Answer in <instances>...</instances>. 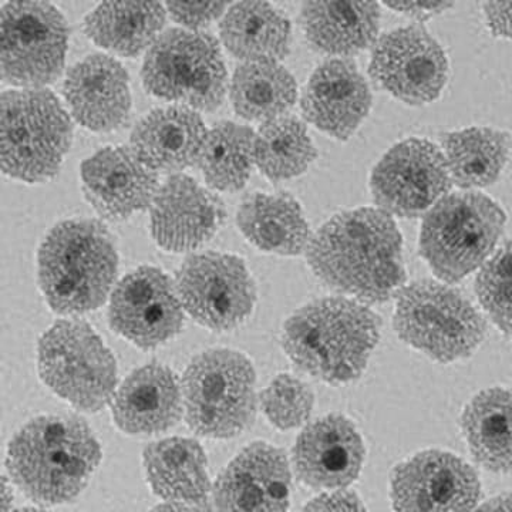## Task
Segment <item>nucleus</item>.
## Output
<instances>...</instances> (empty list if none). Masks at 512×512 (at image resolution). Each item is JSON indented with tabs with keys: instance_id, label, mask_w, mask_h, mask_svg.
Instances as JSON below:
<instances>
[{
	"instance_id": "obj_21",
	"label": "nucleus",
	"mask_w": 512,
	"mask_h": 512,
	"mask_svg": "<svg viewBox=\"0 0 512 512\" xmlns=\"http://www.w3.org/2000/svg\"><path fill=\"white\" fill-rule=\"evenodd\" d=\"M372 92L355 63L333 59L320 64L303 89L306 121L336 140H349L372 109Z\"/></svg>"
},
{
	"instance_id": "obj_39",
	"label": "nucleus",
	"mask_w": 512,
	"mask_h": 512,
	"mask_svg": "<svg viewBox=\"0 0 512 512\" xmlns=\"http://www.w3.org/2000/svg\"><path fill=\"white\" fill-rule=\"evenodd\" d=\"M483 13L488 29L495 36L512 40V3H484Z\"/></svg>"
},
{
	"instance_id": "obj_7",
	"label": "nucleus",
	"mask_w": 512,
	"mask_h": 512,
	"mask_svg": "<svg viewBox=\"0 0 512 512\" xmlns=\"http://www.w3.org/2000/svg\"><path fill=\"white\" fill-rule=\"evenodd\" d=\"M256 375L247 356L231 349H210L185 369L184 416L188 427L207 439H234L254 423Z\"/></svg>"
},
{
	"instance_id": "obj_27",
	"label": "nucleus",
	"mask_w": 512,
	"mask_h": 512,
	"mask_svg": "<svg viewBox=\"0 0 512 512\" xmlns=\"http://www.w3.org/2000/svg\"><path fill=\"white\" fill-rule=\"evenodd\" d=\"M239 231L266 254L296 256L311 242V228L292 195L255 192L242 201L237 214Z\"/></svg>"
},
{
	"instance_id": "obj_29",
	"label": "nucleus",
	"mask_w": 512,
	"mask_h": 512,
	"mask_svg": "<svg viewBox=\"0 0 512 512\" xmlns=\"http://www.w3.org/2000/svg\"><path fill=\"white\" fill-rule=\"evenodd\" d=\"M471 456L485 470H512V390L493 387L471 399L461 416Z\"/></svg>"
},
{
	"instance_id": "obj_6",
	"label": "nucleus",
	"mask_w": 512,
	"mask_h": 512,
	"mask_svg": "<svg viewBox=\"0 0 512 512\" xmlns=\"http://www.w3.org/2000/svg\"><path fill=\"white\" fill-rule=\"evenodd\" d=\"M0 140L3 173L23 183H45L59 173L72 146L73 124L50 90H6Z\"/></svg>"
},
{
	"instance_id": "obj_17",
	"label": "nucleus",
	"mask_w": 512,
	"mask_h": 512,
	"mask_svg": "<svg viewBox=\"0 0 512 512\" xmlns=\"http://www.w3.org/2000/svg\"><path fill=\"white\" fill-rule=\"evenodd\" d=\"M291 478L284 451L256 441L218 477L212 490L215 508L218 512H288Z\"/></svg>"
},
{
	"instance_id": "obj_13",
	"label": "nucleus",
	"mask_w": 512,
	"mask_h": 512,
	"mask_svg": "<svg viewBox=\"0 0 512 512\" xmlns=\"http://www.w3.org/2000/svg\"><path fill=\"white\" fill-rule=\"evenodd\" d=\"M450 173L443 151L424 138H407L390 148L370 175L377 208L400 218H416L446 197Z\"/></svg>"
},
{
	"instance_id": "obj_44",
	"label": "nucleus",
	"mask_w": 512,
	"mask_h": 512,
	"mask_svg": "<svg viewBox=\"0 0 512 512\" xmlns=\"http://www.w3.org/2000/svg\"><path fill=\"white\" fill-rule=\"evenodd\" d=\"M10 512H49V511L42 510V508L26 507V508H18V510H13Z\"/></svg>"
},
{
	"instance_id": "obj_34",
	"label": "nucleus",
	"mask_w": 512,
	"mask_h": 512,
	"mask_svg": "<svg viewBox=\"0 0 512 512\" xmlns=\"http://www.w3.org/2000/svg\"><path fill=\"white\" fill-rule=\"evenodd\" d=\"M316 156L305 124L295 117L266 121L255 133V165L274 183L299 177Z\"/></svg>"
},
{
	"instance_id": "obj_40",
	"label": "nucleus",
	"mask_w": 512,
	"mask_h": 512,
	"mask_svg": "<svg viewBox=\"0 0 512 512\" xmlns=\"http://www.w3.org/2000/svg\"><path fill=\"white\" fill-rule=\"evenodd\" d=\"M384 6H386V8L396 10V12L403 13V15L423 20L429 19L431 16L440 15V13L453 8L454 5L450 2H389L384 3Z\"/></svg>"
},
{
	"instance_id": "obj_20",
	"label": "nucleus",
	"mask_w": 512,
	"mask_h": 512,
	"mask_svg": "<svg viewBox=\"0 0 512 512\" xmlns=\"http://www.w3.org/2000/svg\"><path fill=\"white\" fill-rule=\"evenodd\" d=\"M82 188L94 210L107 220H126L153 204L156 171L128 147H106L80 168Z\"/></svg>"
},
{
	"instance_id": "obj_11",
	"label": "nucleus",
	"mask_w": 512,
	"mask_h": 512,
	"mask_svg": "<svg viewBox=\"0 0 512 512\" xmlns=\"http://www.w3.org/2000/svg\"><path fill=\"white\" fill-rule=\"evenodd\" d=\"M69 28L56 6L9 2L0 12L2 79L18 89H45L66 62Z\"/></svg>"
},
{
	"instance_id": "obj_36",
	"label": "nucleus",
	"mask_w": 512,
	"mask_h": 512,
	"mask_svg": "<svg viewBox=\"0 0 512 512\" xmlns=\"http://www.w3.org/2000/svg\"><path fill=\"white\" fill-rule=\"evenodd\" d=\"M259 402L272 426L279 430H293L303 426L311 417L315 394L303 380L281 373L265 387Z\"/></svg>"
},
{
	"instance_id": "obj_25",
	"label": "nucleus",
	"mask_w": 512,
	"mask_h": 512,
	"mask_svg": "<svg viewBox=\"0 0 512 512\" xmlns=\"http://www.w3.org/2000/svg\"><path fill=\"white\" fill-rule=\"evenodd\" d=\"M148 484L165 503L204 504L211 493L207 457L198 441L170 437L148 444L143 453Z\"/></svg>"
},
{
	"instance_id": "obj_2",
	"label": "nucleus",
	"mask_w": 512,
	"mask_h": 512,
	"mask_svg": "<svg viewBox=\"0 0 512 512\" xmlns=\"http://www.w3.org/2000/svg\"><path fill=\"white\" fill-rule=\"evenodd\" d=\"M101 461V447L84 420L39 416L13 436L6 453L10 481L42 505L70 503Z\"/></svg>"
},
{
	"instance_id": "obj_26",
	"label": "nucleus",
	"mask_w": 512,
	"mask_h": 512,
	"mask_svg": "<svg viewBox=\"0 0 512 512\" xmlns=\"http://www.w3.org/2000/svg\"><path fill=\"white\" fill-rule=\"evenodd\" d=\"M301 25L313 49L352 56L376 43L380 6L373 2H305Z\"/></svg>"
},
{
	"instance_id": "obj_3",
	"label": "nucleus",
	"mask_w": 512,
	"mask_h": 512,
	"mask_svg": "<svg viewBox=\"0 0 512 512\" xmlns=\"http://www.w3.org/2000/svg\"><path fill=\"white\" fill-rule=\"evenodd\" d=\"M379 336V316L365 303L323 298L306 303L286 319L282 346L301 372L343 384L362 376Z\"/></svg>"
},
{
	"instance_id": "obj_33",
	"label": "nucleus",
	"mask_w": 512,
	"mask_h": 512,
	"mask_svg": "<svg viewBox=\"0 0 512 512\" xmlns=\"http://www.w3.org/2000/svg\"><path fill=\"white\" fill-rule=\"evenodd\" d=\"M197 164L214 190L241 191L255 164L254 130L232 121L215 124L205 137Z\"/></svg>"
},
{
	"instance_id": "obj_37",
	"label": "nucleus",
	"mask_w": 512,
	"mask_h": 512,
	"mask_svg": "<svg viewBox=\"0 0 512 512\" xmlns=\"http://www.w3.org/2000/svg\"><path fill=\"white\" fill-rule=\"evenodd\" d=\"M227 3H167L168 15L183 29L202 30L227 12Z\"/></svg>"
},
{
	"instance_id": "obj_12",
	"label": "nucleus",
	"mask_w": 512,
	"mask_h": 512,
	"mask_svg": "<svg viewBox=\"0 0 512 512\" xmlns=\"http://www.w3.org/2000/svg\"><path fill=\"white\" fill-rule=\"evenodd\" d=\"M174 284L184 311L214 332L238 328L254 312L255 282L239 256L222 252L188 256Z\"/></svg>"
},
{
	"instance_id": "obj_24",
	"label": "nucleus",
	"mask_w": 512,
	"mask_h": 512,
	"mask_svg": "<svg viewBox=\"0 0 512 512\" xmlns=\"http://www.w3.org/2000/svg\"><path fill=\"white\" fill-rule=\"evenodd\" d=\"M208 130L198 111L161 107L134 127L130 148L154 171L177 174L198 163Z\"/></svg>"
},
{
	"instance_id": "obj_41",
	"label": "nucleus",
	"mask_w": 512,
	"mask_h": 512,
	"mask_svg": "<svg viewBox=\"0 0 512 512\" xmlns=\"http://www.w3.org/2000/svg\"><path fill=\"white\" fill-rule=\"evenodd\" d=\"M151 512H218L207 504L165 503L157 505Z\"/></svg>"
},
{
	"instance_id": "obj_4",
	"label": "nucleus",
	"mask_w": 512,
	"mask_h": 512,
	"mask_svg": "<svg viewBox=\"0 0 512 512\" xmlns=\"http://www.w3.org/2000/svg\"><path fill=\"white\" fill-rule=\"evenodd\" d=\"M119 254L109 229L99 221L59 222L37 254V278L47 305L59 315L99 309L113 293Z\"/></svg>"
},
{
	"instance_id": "obj_5",
	"label": "nucleus",
	"mask_w": 512,
	"mask_h": 512,
	"mask_svg": "<svg viewBox=\"0 0 512 512\" xmlns=\"http://www.w3.org/2000/svg\"><path fill=\"white\" fill-rule=\"evenodd\" d=\"M505 220L503 208L481 192L447 194L424 215L420 255L440 281L454 284L488 261Z\"/></svg>"
},
{
	"instance_id": "obj_23",
	"label": "nucleus",
	"mask_w": 512,
	"mask_h": 512,
	"mask_svg": "<svg viewBox=\"0 0 512 512\" xmlns=\"http://www.w3.org/2000/svg\"><path fill=\"white\" fill-rule=\"evenodd\" d=\"M63 94L77 123L96 133L117 130L130 116L128 74L119 60L107 55L87 56L74 64Z\"/></svg>"
},
{
	"instance_id": "obj_1",
	"label": "nucleus",
	"mask_w": 512,
	"mask_h": 512,
	"mask_svg": "<svg viewBox=\"0 0 512 512\" xmlns=\"http://www.w3.org/2000/svg\"><path fill=\"white\" fill-rule=\"evenodd\" d=\"M402 234L379 208L340 212L320 227L306 249L323 285L362 303H384L404 288Z\"/></svg>"
},
{
	"instance_id": "obj_38",
	"label": "nucleus",
	"mask_w": 512,
	"mask_h": 512,
	"mask_svg": "<svg viewBox=\"0 0 512 512\" xmlns=\"http://www.w3.org/2000/svg\"><path fill=\"white\" fill-rule=\"evenodd\" d=\"M301 512H367V510L355 493L339 490L313 498Z\"/></svg>"
},
{
	"instance_id": "obj_9",
	"label": "nucleus",
	"mask_w": 512,
	"mask_h": 512,
	"mask_svg": "<svg viewBox=\"0 0 512 512\" xmlns=\"http://www.w3.org/2000/svg\"><path fill=\"white\" fill-rule=\"evenodd\" d=\"M37 367L53 393L84 413L100 412L110 404L119 382L113 353L82 320H59L43 333Z\"/></svg>"
},
{
	"instance_id": "obj_14",
	"label": "nucleus",
	"mask_w": 512,
	"mask_h": 512,
	"mask_svg": "<svg viewBox=\"0 0 512 512\" xmlns=\"http://www.w3.org/2000/svg\"><path fill=\"white\" fill-rule=\"evenodd\" d=\"M184 312L174 282L156 266L134 269L110 295L111 329L143 350L174 339L183 330Z\"/></svg>"
},
{
	"instance_id": "obj_15",
	"label": "nucleus",
	"mask_w": 512,
	"mask_h": 512,
	"mask_svg": "<svg viewBox=\"0 0 512 512\" xmlns=\"http://www.w3.org/2000/svg\"><path fill=\"white\" fill-rule=\"evenodd\" d=\"M369 73L387 93L410 106L437 100L448 77L440 43L421 26L394 29L376 40Z\"/></svg>"
},
{
	"instance_id": "obj_35",
	"label": "nucleus",
	"mask_w": 512,
	"mask_h": 512,
	"mask_svg": "<svg viewBox=\"0 0 512 512\" xmlns=\"http://www.w3.org/2000/svg\"><path fill=\"white\" fill-rule=\"evenodd\" d=\"M476 292L491 322L512 339V239L481 266Z\"/></svg>"
},
{
	"instance_id": "obj_16",
	"label": "nucleus",
	"mask_w": 512,
	"mask_h": 512,
	"mask_svg": "<svg viewBox=\"0 0 512 512\" xmlns=\"http://www.w3.org/2000/svg\"><path fill=\"white\" fill-rule=\"evenodd\" d=\"M480 495L474 468L447 451H421L393 471L396 512H474Z\"/></svg>"
},
{
	"instance_id": "obj_22",
	"label": "nucleus",
	"mask_w": 512,
	"mask_h": 512,
	"mask_svg": "<svg viewBox=\"0 0 512 512\" xmlns=\"http://www.w3.org/2000/svg\"><path fill=\"white\" fill-rule=\"evenodd\" d=\"M183 413L181 380L161 363L138 367L117 387L111 400V417L128 436L165 433Z\"/></svg>"
},
{
	"instance_id": "obj_30",
	"label": "nucleus",
	"mask_w": 512,
	"mask_h": 512,
	"mask_svg": "<svg viewBox=\"0 0 512 512\" xmlns=\"http://www.w3.org/2000/svg\"><path fill=\"white\" fill-rule=\"evenodd\" d=\"M167 18L161 3H101L84 20V32L97 46L134 57L156 43Z\"/></svg>"
},
{
	"instance_id": "obj_19",
	"label": "nucleus",
	"mask_w": 512,
	"mask_h": 512,
	"mask_svg": "<svg viewBox=\"0 0 512 512\" xmlns=\"http://www.w3.org/2000/svg\"><path fill=\"white\" fill-rule=\"evenodd\" d=\"M365 454L353 421L342 414H329L303 429L293 446L292 467L303 484L339 491L355 483Z\"/></svg>"
},
{
	"instance_id": "obj_10",
	"label": "nucleus",
	"mask_w": 512,
	"mask_h": 512,
	"mask_svg": "<svg viewBox=\"0 0 512 512\" xmlns=\"http://www.w3.org/2000/svg\"><path fill=\"white\" fill-rule=\"evenodd\" d=\"M144 87L158 99L192 110L212 111L227 93V69L220 43L202 30L171 29L147 52Z\"/></svg>"
},
{
	"instance_id": "obj_43",
	"label": "nucleus",
	"mask_w": 512,
	"mask_h": 512,
	"mask_svg": "<svg viewBox=\"0 0 512 512\" xmlns=\"http://www.w3.org/2000/svg\"><path fill=\"white\" fill-rule=\"evenodd\" d=\"M3 493H2V511L10 512L12 510L13 505V493H12V485L8 483V478H3Z\"/></svg>"
},
{
	"instance_id": "obj_28",
	"label": "nucleus",
	"mask_w": 512,
	"mask_h": 512,
	"mask_svg": "<svg viewBox=\"0 0 512 512\" xmlns=\"http://www.w3.org/2000/svg\"><path fill=\"white\" fill-rule=\"evenodd\" d=\"M222 43L244 63L279 62L291 49V22L266 2L229 6L220 23Z\"/></svg>"
},
{
	"instance_id": "obj_42",
	"label": "nucleus",
	"mask_w": 512,
	"mask_h": 512,
	"mask_svg": "<svg viewBox=\"0 0 512 512\" xmlns=\"http://www.w3.org/2000/svg\"><path fill=\"white\" fill-rule=\"evenodd\" d=\"M474 512H512V494L498 495Z\"/></svg>"
},
{
	"instance_id": "obj_8",
	"label": "nucleus",
	"mask_w": 512,
	"mask_h": 512,
	"mask_svg": "<svg viewBox=\"0 0 512 512\" xmlns=\"http://www.w3.org/2000/svg\"><path fill=\"white\" fill-rule=\"evenodd\" d=\"M393 325L404 343L441 363L473 355L487 329L483 315L463 293L430 279L397 293Z\"/></svg>"
},
{
	"instance_id": "obj_31",
	"label": "nucleus",
	"mask_w": 512,
	"mask_h": 512,
	"mask_svg": "<svg viewBox=\"0 0 512 512\" xmlns=\"http://www.w3.org/2000/svg\"><path fill=\"white\" fill-rule=\"evenodd\" d=\"M443 154L451 181L464 191L488 187L503 173L510 137L490 127H468L443 136Z\"/></svg>"
},
{
	"instance_id": "obj_18",
	"label": "nucleus",
	"mask_w": 512,
	"mask_h": 512,
	"mask_svg": "<svg viewBox=\"0 0 512 512\" xmlns=\"http://www.w3.org/2000/svg\"><path fill=\"white\" fill-rule=\"evenodd\" d=\"M151 235L168 252L192 251L210 241L225 221L224 202L188 175L174 174L158 188Z\"/></svg>"
},
{
	"instance_id": "obj_32",
	"label": "nucleus",
	"mask_w": 512,
	"mask_h": 512,
	"mask_svg": "<svg viewBox=\"0 0 512 512\" xmlns=\"http://www.w3.org/2000/svg\"><path fill=\"white\" fill-rule=\"evenodd\" d=\"M296 99L295 79L279 62L244 63L232 77V106L242 119L261 123L279 119Z\"/></svg>"
}]
</instances>
